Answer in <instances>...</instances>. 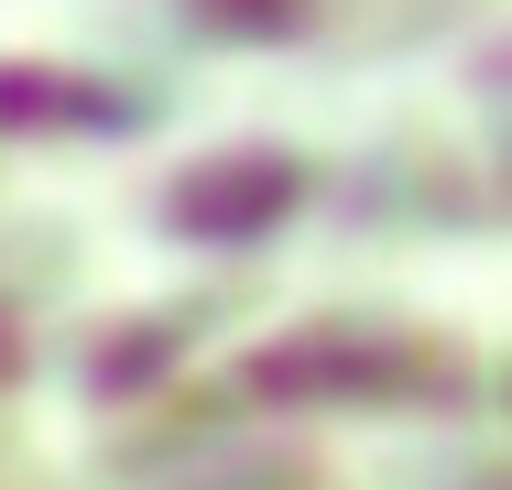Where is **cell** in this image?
Returning <instances> with one entry per match:
<instances>
[{
	"instance_id": "obj_1",
	"label": "cell",
	"mask_w": 512,
	"mask_h": 490,
	"mask_svg": "<svg viewBox=\"0 0 512 490\" xmlns=\"http://www.w3.org/2000/svg\"><path fill=\"white\" fill-rule=\"evenodd\" d=\"M284 196H295V164H284V153H229V164H207V175H186V186L164 196V229H186V240H240V229L284 218Z\"/></svg>"
},
{
	"instance_id": "obj_3",
	"label": "cell",
	"mask_w": 512,
	"mask_h": 490,
	"mask_svg": "<svg viewBox=\"0 0 512 490\" xmlns=\"http://www.w3.org/2000/svg\"><path fill=\"white\" fill-rule=\"evenodd\" d=\"M207 22H218V33H295L306 0H207Z\"/></svg>"
},
{
	"instance_id": "obj_2",
	"label": "cell",
	"mask_w": 512,
	"mask_h": 490,
	"mask_svg": "<svg viewBox=\"0 0 512 490\" xmlns=\"http://www.w3.org/2000/svg\"><path fill=\"white\" fill-rule=\"evenodd\" d=\"M0 120H120L99 88H66V77H22L0 66Z\"/></svg>"
}]
</instances>
